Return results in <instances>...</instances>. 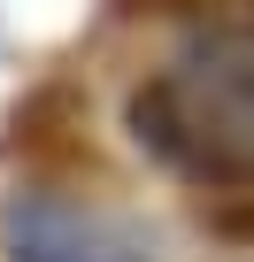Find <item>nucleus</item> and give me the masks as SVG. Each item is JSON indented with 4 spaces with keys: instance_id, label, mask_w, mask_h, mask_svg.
<instances>
[{
    "instance_id": "obj_2",
    "label": "nucleus",
    "mask_w": 254,
    "mask_h": 262,
    "mask_svg": "<svg viewBox=\"0 0 254 262\" xmlns=\"http://www.w3.org/2000/svg\"><path fill=\"white\" fill-rule=\"evenodd\" d=\"M0 254L8 262H154L147 231L131 216H108L70 193H24L0 216Z\"/></svg>"
},
{
    "instance_id": "obj_1",
    "label": "nucleus",
    "mask_w": 254,
    "mask_h": 262,
    "mask_svg": "<svg viewBox=\"0 0 254 262\" xmlns=\"http://www.w3.org/2000/svg\"><path fill=\"white\" fill-rule=\"evenodd\" d=\"M139 147L200 185H254V8L185 31L131 100Z\"/></svg>"
}]
</instances>
